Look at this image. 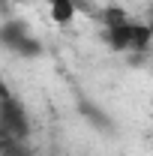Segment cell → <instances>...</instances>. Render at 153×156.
Segmentation results:
<instances>
[{"mask_svg": "<svg viewBox=\"0 0 153 156\" xmlns=\"http://www.w3.org/2000/svg\"><path fill=\"white\" fill-rule=\"evenodd\" d=\"M150 42V30L144 24H111V45L120 51H141Z\"/></svg>", "mask_w": 153, "mask_h": 156, "instance_id": "1", "label": "cell"}, {"mask_svg": "<svg viewBox=\"0 0 153 156\" xmlns=\"http://www.w3.org/2000/svg\"><path fill=\"white\" fill-rule=\"evenodd\" d=\"M48 3V15L57 27H69L78 18V0H45Z\"/></svg>", "mask_w": 153, "mask_h": 156, "instance_id": "2", "label": "cell"}]
</instances>
